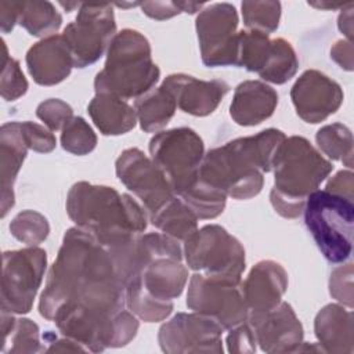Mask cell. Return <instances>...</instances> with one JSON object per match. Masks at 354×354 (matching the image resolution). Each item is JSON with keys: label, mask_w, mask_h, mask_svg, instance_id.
Instances as JSON below:
<instances>
[{"label": "cell", "mask_w": 354, "mask_h": 354, "mask_svg": "<svg viewBox=\"0 0 354 354\" xmlns=\"http://www.w3.org/2000/svg\"><path fill=\"white\" fill-rule=\"evenodd\" d=\"M66 213L77 228L93 235L106 249L127 243L148 225L145 209L133 196L87 181H79L69 189Z\"/></svg>", "instance_id": "3957f363"}, {"label": "cell", "mask_w": 354, "mask_h": 354, "mask_svg": "<svg viewBox=\"0 0 354 354\" xmlns=\"http://www.w3.org/2000/svg\"><path fill=\"white\" fill-rule=\"evenodd\" d=\"M28 147L21 131V122H7L0 129V166H1V217L15 203L14 183L26 158Z\"/></svg>", "instance_id": "603a6c76"}, {"label": "cell", "mask_w": 354, "mask_h": 354, "mask_svg": "<svg viewBox=\"0 0 354 354\" xmlns=\"http://www.w3.org/2000/svg\"><path fill=\"white\" fill-rule=\"evenodd\" d=\"M124 306V285L111 252L88 232L69 228L40 295V315L48 321L82 317L106 325Z\"/></svg>", "instance_id": "6da1fadb"}, {"label": "cell", "mask_w": 354, "mask_h": 354, "mask_svg": "<svg viewBox=\"0 0 354 354\" xmlns=\"http://www.w3.org/2000/svg\"><path fill=\"white\" fill-rule=\"evenodd\" d=\"M238 24L236 8L230 3H213L201 10L195 28L206 66H235Z\"/></svg>", "instance_id": "4fadbf2b"}, {"label": "cell", "mask_w": 354, "mask_h": 354, "mask_svg": "<svg viewBox=\"0 0 354 354\" xmlns=\"http://www.w3.org/2000/svg\"><path fill=\"white\" fill-rule=\"evenodd\" d=\"M246 321L264 353H296L303 343V325L286 301L264 313H249Z\"/></svg>", "instance_id": "e0dca14e"}, {"label": "cell", "mask_w": 354, "mask_h": 354, "mask_svg": "<svg viewBox=\"0 0 354 354\" xmlns=\"http://www.w3.org/2000/svg\"><path fill=\"white\" fill-rule=\"evenodd\" d=\"M310 6H313V7H317V8H328V10H333V8H337V7H343L344 4H340V3H337V4H333V3H308Z\"/></svg>", "instance_id": "7dc6e473"}, {"label": "cell", "mask_w": 354, "mask_h": 354, "mask_svg": "<svg viewBox=\"0 0 354 354\" xmlns=\"http://www.w3.org/2000/svg\"><path fill=\"white\" fill-rule=\"evenodd\" d=\"M353 177H354V174L351 170H340L333 177H330V180L326 183L325 191L339 195V196H343L348 201H353V198H354Z\"/></svg>", "instance_id": "b9f144b4"}, {"label": "cell", "mask_w": 354, "mask_h": 354, "mask_svg": "<svg viewBox=\"0 0 354 354\" xmlns=\"http://www.w3.org/2000/svg\"><path fill=\"white\" fill-rule=\"evenodd\" d=\"M44 343H48V347L46 348V353H64V351H87L82 344L77 342L64 336L62 339H58L51 330H47L43 336Z\"/></svg>", "instance_id": "ee69618b"}, {"label": "cell", "mask_w": 354, "mask_h": 354, "mask_svg": "<svg viewBox=\"0 0 354 354\" xmlns=\"http://www.w3.org/2000/svg\"><path fill=\"white\" fill-rule=\"evenodd\" d=\"M272 170L271 205L282 217L296 218L303 213L308 195L317 191L330 174L333 165L307 138L292 136L279 145L272 160Z\"/></svg>", "instance_id": "5b68a950"}, {"label": "cell", "mask_w": 354, "mask_h": 354, "mask_svg": "<svg viewBox=\"0 0 354 354\" xmlns=\"http://www.w3.org/2000/svg\"><path fill=\"white\" fill-rule=\"evenodd\" d=\"M290 98L299 118L315 124L340 108L344 94L337 82L317 69H308L292 86Z\"/></svg>", "instance_id": "2e32d148"}, {"label": "cell", "mask_w": 354, "mask_h": 354, "mask_svg": "<svg viewBox=\"0 0 354 354\" xmlns=\"http://www.w3.org/2000/svg\"><path fill=\"white\" fill-rule=\"evenodd\" d=\"M299 69V59L293 46L282 39H271L266 62L259 76L274 84H283L290 80Z\"/></svg>", "instance_id": "4316f807"}, {"label": "cell", "mask_w": 354, "mask_h": 354, "mask_svg": "<svg viewBox=\"0 0 354 354\" xmlns=\"http://www.w3.org/2000/svg\"><path fill=\"white\" fill-rule=\"evenodd\" d=\"M21 131L26 147L39 153H48L57 145V138L48 127L26 120L21 122Z\"/></svg>", "instance_id": "74e56055"}, {"label": "cell", "mask_w": 354, "mask_h": 354, "mask_svg": "<svg viewBox=\"0 0 354 354\" xmlns=\"http://www.w3.org/2000/svg\"><path fill=\"white\" fill-rule=\"evenodd\" d=\"M304 223L324 257L344 263L353 253L354 205L325 189L314 191L304 205Z\"/></svg>", "instance_id": "52a82bcc"}, {"label": "cell", "mask_w": 354, "mask_h": 354, "mask_svg": "<svg viewBox=\"0 0 354 354\" xmlns=\"http://www.w3.org/2000/svg\"><path fill=\"white\" fill-rule=\"evenodd\" d=\"M187 266L205 275L242 279L246 267L242 243L218 224H207L184 241Z\"/></svg>", "instance_id": "9c48e42d"}, {"label": "cell", "mask_w": 354, "mask_h": 354, "mask_svg": "<svg viewBox=\"0 0 354 354\" xmlns=\"http://www.w3.org/2000/svg\"><path fill=\"white\" fill-rule=\"evenodd\" d=\"M329 293L340 304L353 308V264L335 268L329 278Z\"/></svg>", "instance_id": "f35d334b"}, {"label": "cell", "mask_w": 354, "mask_h": 354, "mask_svg": "<svg viewBox=\"0 0 354 354\" xmlns=\"http://www.w3.org/2000/svg\"><path fill=\"white\" fill-rule=\"evenodd\" d=\"M180 198L202 220L216 218L223 213L227 203V195L223 191L210 187L198 177Z\"/></svg>", "instance_id": "f1b7e54d"}, {"label": "cell", "mask_w": 354, "mask_h": 354, "mask_svg": "<svg viewBox=\"0 0 354 354\" xmlns=\"http://www.w3.org/2000/svg\"><path fill=\"white\" fill-rule=\"evenodd\" d=\"M118 178L141 202L148 217L176 194L159 167L138 148L124 149L115 162Z\"/></svg>", "instance_id": "9a60e30c"}, {"label": "cell", "mask_w": 354, "mask_h": 354, "mask_svg": "<svg viewBox=\"0 0 354 354\" xmlns=\"http://www.w3.org/2000/svg\"><path fill=\"white\" fill-rule=\"evenodd\" d=\"M137 122L145 133H158L171 120L177 102L171 93L162 84L152 88L134 102Z\"/></svg>", "instance_id": "d4e9b609"}, {"label": "cell", "mask_w": 354, "mask_h": 354, "mask_svg": "<svg viewBox=\"0 0 354 354\" xmlns=\"http://www.w3.org/2000/svg\"><path fill=\"white\" fill-rule=\"evenodd\" d=\"M116 35L112 4H80L76 19L68 24L62 36L71 50L75 68L97 62Z\"/></svg>", "instance_id": "7c38bea8"}, {"label": "cell", "mask_w": 354, "mask_h": 354, "mask_svg": "<svg viewBox=\"0 0 354 354\" xmlns=\"http://www.w3.org/2000/svg\"><path fill=\"white\" fill-rule=\"evenodd\" d=\"M21 8H22L21 1H1L0 3V22H1L3 33H8L10 30H12L15 24H18Z\"/></svg>", "instance_id": "7bdbcfd3"}, {"label": "cell", "mask_w": 354, "mask_h": 354, "mask_svg": "<svg viewBox=\"0 0 354 354\" xmlns=\"http://www.w3.org/2000/svg\"><path fill=\"white\" fill-rule=\"evenodd\" d=\"M148 220L163 234L177 241H185L198 230L199 218L181 198L174 195L160 209L149 216Z\"/></svg>", "instance_id": "484cf974"}, {"label": "cell", "mask_w": 354, "mask_h": 354, "mask_svg": "<svg viewBox=\"0 0 354 354\" xmlns=\"http://www.w3.org/2000/svg\"><path fill=\"white\" fill-rule=\"evenodd\" d=\"M187 307L210 317L224 329H231L248 319L249 310L242 293V279L205 275L191 277L187 292Z\"/></svg>", "instance_id": "8fae6325"}, {"label": "cell", "mask_w": 354, "mask_h": 354, "mask_svg": "<svg viewBox=\"0 0 354 354\" xmlns=\"http://www.w3.org/2000/svg\"><path fill=\"white\" fill-rule=\"evenodd\" d=\"M271 39L257 30H239L235 66L259 73L266 62Z\"/></svg>", "instance_id": "4dcf8cb0"}, {"label": "cell", "mask_w": 354, "mask_h": 354, "mask_svg": "<svg viewBox=\"0 0 354 354\" xmlns=\"http://www.w3.org/2000/svg\"><path fill=\"white\" fill-rule=\"evenodd\" d=\"M26 68L40 86H54L64 82L73 65L71 50L62 35H53L35 43L26 53Z\"/></svg>", "instance_id": "d6986e66"}, {"label": "cell", "mask_w": 354, "mask_h": 354, "mask_svg": "<svg viewBox=\"0 0 354 354\" xmlns=\"http://www.w3.org/2000/svg\"><path fill=\"white\" fill-rule=\"evenodd\" d=\"M18 24L32 36L48 37L62 25V15L50 1H22Z\"/></svg>", "instance_id": "83f0119b"}, {"label": "cell", "mask_w": 354, "mask_h": 354, "mask_svg": "<svg viewBox=\"0 0 354 354\" xmlns=\"http://www.w3.org/2000/svg\"><path fill=\"white\" fill-rule=\"evenodd\" d=\"M162 86L171 93L183 112L194 116L213 113L231 88L224 80H202L187 73L169 75Z\"/></svg>", "instance_id": "ac0fdd59"}, {"label": "cell", "mask_w": 354, "mask_h": 354, "mask_svg": "<svg viewBox=\"0 0 354 354\" xmlns=\"http://www.w3.org/2000/svg\"><path fill=\"white\" fill-rule=\"evenodd\" d=\"M288 289V272L274 260L254 264L242 282V293L249 313H264L277 307Z\"/></svg>", "instance_id": "ffe728a7"}, {"label": "cell", "mask_w": 354, "mask_h": 354, "mask_svg": "<svg viewBox=\"0 0 354 354\" xmlns=\"http://www.w3.org/2000/svg\"><path fill=\"white\" fill-rule=\"evenodd\" d=\"M151 54V44L141 32L123 29L116 33L106 50L105 65L95 75V94H112L127 101L151 91L160 77Z\"/></svg>", "instance_id": "8992f818"}, {"label": "cell", "mask_w": 354, "mask_h": 354, "mask_svg": "<svg viewBox=\"0 0 354 354\" xmlns=\"http://www.w3.org/2000/svg\"><path fill=\"white\" fill-rule=\"evenodd\" d=\"M95 127L104 136H120L136 127V109L123 98L98 93L87 106Z\"/></svg>", "instance_id": "cb8c5ba5"}, {"label": "cell", "mask_w": 354, "mask_h": 354, "mask_svg": "<svg viewBox=\"0 0 354 354\" xmlns=\"http://www.w3.org/2000/svg\"><path fill=\"white\" fill-rule=\"evenodd\" d=\"M28 80L19 62L8 55V48L3 40V71L0 79V93L4 101H15L28 91Z\"/></svg>", "instance_id": "d590c367"}, {"label": "cell", "mask_w": 354, "mask_h": 354, "mask_svg": "<svg viewBox=\"0 0 354 354\" xmlns=\"http://www.w3.org/2000/svg\"><path fill=\"white\" fill-rule=\"evenodd\" d=\"M330 58L346 71H353V44L350 40H337L330 48Z\"/></svg>", "instance_id": "f6af8a7d"}, {"label": "cell", "mask_w": 354, "mask_h": 354, "mask_svg": "<svg viewBox=\"0 0 354 354\" xmlns=\"http://www.w3.org/2000/svg\"><path fill=\"white\" fill-rule=\"evenodd\" d=\"M318 148L328 159L340 160L348 169L353 167V134L342 123H332L321 127L315 134Z\"/></svg>", "instance_id": "f546056e"}, {"label": "cell", "mask_w": 354, "mask_h": 354, "mask_svg": "<svg viewBox=\"0 0 354 354\" xmlns=\"http://www.w3.org/2000/svg\"><path fill=\"white\" fill-rule=\"evenodd\" d=\"M39 326L29 318H17L11 330L3 336L1 353H40L46 348L40 343Z\"/></svg>", "instance_id": "1f68e13d"}, {"label": "cell", "mask_w": 354, "mask_h": 354, "mask_svg": "<svg viewBox=\"0 0 354 354\" xmlns=\"http://www.w3.org/2000/svg\"><path fill=\"white\" fill-rule=\"evenodd\" d=\"M224 328L210 317L199 313H177L158 332L163 353H216L224 351L221 335Z\"/></svg>", "instance_id": "5bb4252c"}, {"label": "cell", "mask_w": 354, "mask_h": 354, "mask_svg": "<svg viewBox=\"0 0 354 354\" xmlns=\"http://www.w3.org/2000/svg\"><path fill=\"white\" fill-rule=\"evenodd\" d=\"M188 281L183 264V250L177 239L169 236L163 246L142 263L124 283V304L145 322L166 319Z\"/></svg>", "instance_id": "277c9868"}, {"label": "cell", "mask_w": 354, "mask_h": 354, "mask_svg": "<svg viewBox=\"0 0 354 354\" xmlns=\"http://www.w3.org/2000/svg\"><path fill=\"white\" fill-rule=\"evenodd\" d=\"M285 138L283 131L266 129L213 148L205 153L198 178L234 199H250L263 188V173L272 171L274 156Z\"/></svg>", "instance_id": "7a4b0ae2"}, {"label": "cell", "mask_w": 354, "mask_h": 354, "mask_svg": "<svg viewBox=\"0 0 354 354\" xmlns=\"http://www.w3.org/2000/svg\"><path fill=\"white\" fill-rule=\"evenodd\" d=\"M278 93L261 80H245L235 87L230 115L239 126H256L272 116Z\"/></svg>", "instance_id": "44dd1931"}, {"label": "cell", "mask_w": 354, "mask_h": 354, "mask_svg": "<svg viewBox=\"0 0 354 354\" xmlns=\"http://www.w3.org/2000/svg\"><path fill=\"white\" fill-rule=\"evenodd\" d=\"M11 235L28 246H37L50 232L47 218L36 210H22L10 223Z\"/></svg>", "instance_id": "d6a6232c"}, {"label": "cell", "mask_w": 354, "mask_h": 354, "mask_svg": "<svg viewBox=\"0 0 354 354\" xmlns=\"http://www.w3.org/2000/svg\"><path fill=\"white\" fill-rule=\"evenodd\" d=\"M203 4L199 3H185V1H144L141 3V10L145 15L152 19L163 21L178 15L180 12L194 14L199 11Z\"/></svg>", "instance_id": "ab89813d"}, {"label": "cell", "mask_w": 354, "mask_h": 354, "mask_svg": "<svg viewBox=\"0 0 354 354\" xmlns=\"http://www.w3.org/2000/svg\"><path fill=\"white\" fill-rule=\"evenodd\" d=\"M36 116L51 130H62L73 118V109L69 104L59 98H48L36 108Z\"/></svg>", "instance_id": "8d00e7d4"}, {"label": "cell", "mask_w": 354, "mask_h": 354, "mask_svg": "<svg viewBox=\"0 0 354 354\" xmlns=\"http://www.w3.org/2000/svg\"><path fill=\"white\" fill-rule=\"evenodd\" d=\"M61 145L66 152L83 156L94 151L97 136L82 116H73L62 129Z\"/></svg>", "instance_id": "e575fe53"}, {"label": "cell", "mask_w": 354, "mask_h": 354, "mask_svg": "<svg viewBox=\"0 0 354 354\" xmlns=\"http://www.w3.org/2000/svg\"><path fill=\"white\" fill-rule=\"evenodd\" d=\"M47 253L37 246H28L3 253L1 311L28 314L43 282Z\"/></svg>", "instance_id": "30bf717a"}, {"label": "cell", "mask_w": 354, "mask_h": 354, "mask_svg": "<svg viewBox=\"0 0 354 354\" xmlns=\"http://www.w3.org/2000/svg\"><path fill=\"white\" fill-rule=\"evenodd\" d=\"M149 155L176 195H183L196 180L205 156L201 136L189 127L158 131L149 141Z\"/></svg>", "instance_id": "ba28073f"}, {"label": "cell", "mask_w": 354, "mask_h": 354, "mask_svg": "<svg viewBox=\"0 0 354 354\" xmlns=\"http://www.w3.org/2000/svg\"><path fill=\"white\" fill-rule=\"evenodd\" d=\"M241 8L243 24L249 30L270 35L278 29L281 19L279 1H243Z\"/></svg>", "instance_id": "836d02e7"}, {"label": "cell", "mask_w": 354, "mask_h": 354, "mask_svg": "<svg viewBox=\"0 0 354 354\" xmlns=\"http://www.w3.org/2000/svg\"><path fill=\"white\" fill-rule=\"evenodd\" d=\"M256 348V336L248 321L230 329L227 335V350L230 353H254Z\"/></svg>", "instance_id": "60d3db41"}, {"label": "cell", "mask_w": 354, "mask_h": 354, "mask_svg": "<svg viewBox=\"0 0 354 354\" xmlns=\"http://www.w3.org/2000/svg\"><path fill=\"white\" fill-rule=\"evenodd\" d=\"M314 332L324 353L351 354L354 351L353 311L343 304L322 307L314 319Z\"/></svg>", "instance_id": "7402d4cb"}, {"label": "cell", "mask_w": 354, "mask_h": 354, "mask_svg": "<svg viewBox=\"0 0 354 354\" xmlns=\"http://www.w3.org/2000/svg\"><path fill=\"white\" fill-rule=\"evenodd\" d=\"M337 26L342 33L347 36V40L351 41V33H353V3H348L347 6L343 7L339 19H337Z\"/></svg>", "instance_id": "bcb514c9"}]
</instances>
